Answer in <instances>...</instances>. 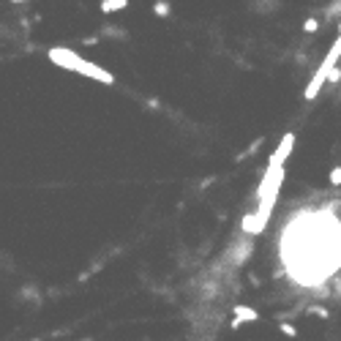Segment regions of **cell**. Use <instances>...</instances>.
<instances>
[{
  "instance_id": "1",
  "label": "cell",
  "mask_w": 341,
  "mask_h": 341,
  "mask_svg": "<svg viewBox=\"0 0 341 341\" xmlns=\"http://www.w3.org/2000/svg\"><path fill=\"white\" fill-rule=\"evenodd\" d=\"M281 259L287 273L303 287H316L341 265V221L330 208L300 213L281 235Z\"/></svg>"
},
{
  "instance_id": "2",
  "label": "cell",
  "mask_w": 341,
  "mask_h": 341,
  "mask_svg": "<svg viewBox=\"0 0 341 341\" xmlns=\"http://www.w3.org/2000/svg\"><path fill=\"white\" fill-rule=\"evenodd\" d=\"M50 60L58 63V66H63V68H68V71H77V74H82V77H93V79H99V82H104V85L115 82V77L109 74L107 68L96 66V63L82 60L77 52L66 50V46H55V50H50Z\"/></svg>"
},
{
  "instance_id": "3",
  "label": "cell",
  "mask_w": 341,
  "mask_h": 341,
  "mask_svg": "<svg viewBox=\"0 0 341 341\" xmlns=\"http://www.w3.org/2000/svg\"><path fill=\"white\" fill-rule=\"evenodd\" d=\"M235 316H237V320L232 322L235 328H237L240 322H254V320H259V314L254 311V308H246V306H237V308H235Z\"/></svg>"
},
{
  "instance_id": "4",
  "label": "cell",
  "mask_w": 341,
  "mask_h": 341,
  "mask_svg": "<svg viewBox=\"0 0 341 341\" xmlns=\"http://www.w3.org/2000/svg\"><path fill=\"white\" fill-rule=\"evenodd\" d=\"M129 6V0H101V11L104 14H115V11H123Z\"/></svg>"
},
{
  "instance_id": "5",
  "label": "cell",
  "mask_w": 341,
  "mask_h": 341,
  "mask_svg": "<svg viewBox=\"0 0 341 341\" xmlns=\"http://www.w3.org/2000/svg\"><path fill=\"white\" fill-rule=\"evenodd\" d=\"M153 14H156V17H166V14H169V3L156 0V3H153Z\"/></svg>"
},
{
  "instance_id": "6",
  "label": "cell",
  "mask_w": 341,
  "mask_h": 341,
  "mask_svg": "<svg viewBox=\"0 0 341 341\" xmlns=\"http://www.w3.org/2000/svg\"><path fill=\"white\" fill-rule=\"evenodd\" d=\"M303 30H306V33H314V30H320V19H306V22H303Z\"/></svg>"
},
{
  "instance_id": "7",
  "label": "cell",
  "mask_w": 341,
  "mask_h": 341,
  "mask_svg": "<svg viewBox=\"0 0 341 341\" xmlns=\"http://www.w3.org/2000/svg\"><path fill=\"white\" fill-rule=\"evenodd\" d=\"M330 183L341 186V166H333V169H330Z\"/></svg>"
},
{
  "instance_id": "8",
  "label": "cell",
  "mask_w": 341,
  "mask_h": 341,
  "mask_svg": "<svg viewBox=\"0 0 341 341\" xmlns=\"http://www.w3.org/2000/svg\"><path fill=\"white\" fill-rule=\"evenodd\" d=\"M281 333H284V336H289V338H295V336H298L295 325H281Z\"/></svg>"
},
{
  "instance_id": "9",
  "label": "cell",
  "mask_w": 341,
  "mask_h": 341,
  "mask_svg": "<svg viewBox=\"0 0 341 341\" xmlns=\"http://www.w3.org/2000/svg\"><path fill=\"white\" fill-rule=\"evenodd\" d=\"M338 79H341V68H333L328 74V82H338Z\"/></svg>"
},
{
  "instance_id": "10",
  "label": "cell",
  "mask_w": 341,
  "mask_h": 341,
  "mask_svg": "<svg viewBox=\"0 0 341 341\" xmlns=\"http://www.w3.org/2000/svg\"><path fill=\"white\" fill-rule=\"evenodd\" d=\"M11 3H28V0H11Z\"/></svg>"
}]
</instances>
